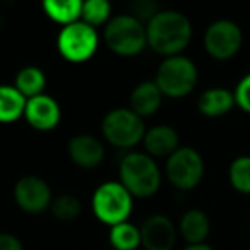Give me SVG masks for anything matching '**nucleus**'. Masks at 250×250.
I'll return each instance as SVG.
<instances>
[{
    "instance_id": "nucleus-1",
    "label": "nucleus",
    "mask_w": 250,
    "mask_h": 250,
    "mask_svg": "<svg viewBox=\"0 0 250 250\" xmlns=\"http://www.w3.org/2000/svg\"><path fill=\"white\" fill-rule=\"evenodd\" d=\"M147 45L167 57L180 55L192 38V24L178 11H160L146 26Z\"/></svg>"
},
{
    "instance_id": "nucleus-2",
    "label": "nucleus",
    "mask_w": 250,
    "mask_h": 250,
    "mask_svg": "<svg viewBox=\"0 0 250 250\" xmlns=\"http://www.w3.org/2000/svg\"><path fill=\"white\" fill-rule=\"evenodd\" d=\"M120 184L132 197H151L161 185V171L154 158L146 153H129L120 161Z\"/></svg>"
},
{
    "instance_id": "nucleus-3",
    "label": "nucleus",
    "mask_w": 250,
    "mask_h": 250,
    "mask_svg": "<svg viewBox=\"0 0 250 250\" xmlns=\"http://www.w3.org/2000/svg\"><path fill=\"white\" fill-rule=\"evenodd\" d=\"M104 42L117 55H139L147 45L146 26L132 14L115 16L104 26Z\"/></svg>"
},
{
    "instance_id": "nucleus-4",
    "label": "nucleus",
    "mask_w": 250,
    "mask_h": 250,
    "mask_svg": "<svg viewBox=\"0 0 250 250\" xmlns=\"http://www.w3.org/2000/svg\"><path fill=\"white\" fill-rule=\"evenodd\" d=\"M199 79L195 63L184 55L167 57L156 70L154 83L163 96L184 98L194 91Z\"/></svg>"
},
{
    "instance_id": "nucleus-5",
    "label": "nucleus",
    "mask_w": 250,
    "mask_h": 250,
    "mask_svg": "<svg viewBox=\"0 0 250 250\" xmlns=\"http://www.w3.org/2000/svg\"><path fill=\"white\" fill-rule=\"evenodd\" d=\"M132 195L120 182H104L93 194V212L108 226L129 221L132 212Z\"/></svg>"
},
{
    "instance_id": "nucleus-6",
    "label": "nucleus",
    "mask_w": 250,
    "mask_h": 250,
    "mask_svg": "<svg viewBox=\"0 0 250 250\" xmlns=\"http://www.w3.org/2000/svg\"><path fill=\"white\" fill-rule=\"evenodd\" d=\"M103 137L115 147L129 149L143 143L146 127L144 120L130 108H115L104 115L101 122Z\"/></svg>"
},
{
    "instance_id": "nucleus-7",
    "label": "nucleus",
    "mask_w": 250,
    "mask_h": 250,
    "mask_svg": "<svg viewBox=\"0 0 250 250\" xmlns=\"http://www.w3.org/2000/svg\"><path fill=\"white\" fill-rule=\"evenodd\" d=\"M100 38L94 28L83 21L63 26L57 38V50L65 60L83 63L96 53Z\"/></svg>"
},
{
    "instance_id": "nucleus-8",
    "label": "nucleus",
    "mask_w": 250,
    "mask_h": 250,
    "mask_svg": "<svg viewBox=\"0 0 250 250\" xmlns=\"http://www.w3.org/2000/svg\"><path fill=\"white\" fill-rule=\"evenodd\" d=\"M165 171L173 187L190 190L197 187L204 177V160L192 147H178L167 160Z\"/></svg>"
},
{
    "instance_id": "nucleus-9",
    "label": "nucleus",
    "mask_w": 250,
    "mask_h": 250,
    "mask_svg": "<svg viewBox=\"0 0 250 250\" xmlns=\"http://www.w3.org/2000/svg\"><path fill=\"white\" fill-rule=\"evenodd\" d=\"M242 29L229 19L211 22L204 33V48L216 60H228L235 57L242 48Z\"/></svg>"
},
{
    "instance_id": "nucleus-10",
    "label": "nucleus",
    "mask_w": 250,
    "mask_h": 250,
    "mask_svg": "<svg viewBox=\"0 0 250 250\" xmlns=\"http://www.w3.org/2000/svg\"><path fill=\"white\" fill-rule=\"evenodd\" d=\"M14 199L22 211L38 214L52 206V190L43 178L36 175H26L16 184Z\"/></svg>"
},
{
    "instance_id": "nucleus-11",
    "label": "nucleus",
    "mask_w": 250,
    "mask_h": 250,
    "mask_svg": "<svg viewBox=\"0 0 250 250\" xmlns=\"http://www.w3.org/2000/svg\"><path fill=\"white\" fill-rule=\"evenodd\" d=\"M141 238L146 250H171L177 242V226L168 216L153 214L143 223Z\"/></svg>"
},
{
    "instance_id": "nucleus-12",
    "label": "nucleus",
    "mask_w": 250,
    "mask_h": 250,
    "mask_svg": "<svg viewBox=\"0 0 250 250\" xmlns=\"http://www.w3.org/2000/svg\"><path fill=\"white\" fill-rule=\"evenodd\" d=\"M24 118L33 129L46 132V130L55 129L59 125L60 118H62V111H60L59 103L52 96L43 93L26 101Z\"/></svg>"
},
{
    "instance_id": "nucleus-13",
    "label": "nucleus",
    "mask_w": 250,
    "mask_h": 250,
    "mask_svg": "<svg viewBox=\"0 0 250 250\" xmlns=\"http://www.w3.org/2000/svg\"><path fill=\"white\" fill-rule=\"evenodd\" d=\"M69 156L77 167L91 170L101 165L104 158V147L100 139L91 134H79L69 141Z\"/></svg>"
},
{
    "instance_id": "nucleus-14",
    "label": "nucleus",
    "mask_w": 250,
    "mask_h": 250,
    "mask_svg": "<svg viewBox=\"0 0 250 250\" xmlns=\"http://www.w3.org/2000/svg\"><path fill=\"white\" fill-rule=\"evenodd\" d=\"M143 144L146 154H149L151 158H170L180 147V137L170 125H156L146 130Z\"/></svg>"
},
{
    "instance_id": "nucleus-15",
    "label": "nucleus",
    "mask_w": 250,
    "mask_h": 250,
    "mask_svg": "<svg viewBox=\"0 0 250 250\" xmlns=\"http://www.w3.org/2000/svg\"><path fill=\"white\" fill-rule=\"evenodd\" d=\"M163 101V93L156 86L154 81H144L134 87L130 94V110L137 113L141 118L154 115L161 106Z\"/></svg>"
},
{
    "instance_id": "nucleus-16",
    "label": "nucleus",
    "mask_w": 250,
    "mask_h": 250,
    "mask_svg": "<svg viewBox=\"0 0 250 250\" xmlns=\"http://www.w3.org/2000/svg\"><path fill=\"white\" fill-rule=\"evenodd\" d=\"M211 231V221L208 214L201 209H190L180 218L178 223V233L188 245H199L204 243Z\"/></svg>"
},
{
    "instance_id": "nucleus-17",
    "label": "nucleus",
    "mask_w": 250,
    "mask_h": 250,
    "mask_svg": "<svg viewBox=\"0 0 250 250\" xmlns=\"http://www.w3.org/2000/svg\"><path fill=\"white\" fill-rule=\"evenodd\" d=\"M235 94L225 87H211L204 91L197 100V108L206 117H223L235 106Z\"/></svg>"
},
{
    "instance_id": "nucleus-18",
    "label": "nucleus",
    "mask_w": 250,
    "mask_h": 250,
    "mask_svg": "<svg viewBox=\"0 0 250 250\" xmlns=\"http://www.w3.org/2000/svg\"><path fill=\"white\" fill-rule=\"evenodd\" d=\"M26 101L14 86L0 84V124H12L24 117Z\"/></svg>"
},
{
    "instance_id": "nucleus-19",
    "label": "nucleus",
    "mask_w": 250,
    "mask_h": 250,
    "mask_svg": "<svg viewBox=\"0 0 250 250\" xmlns=\"http://www.w3.org/2000/svg\"><path fill=\"white\" fill-rule=\"evenodd\" d=\"M43 11L57 24L69 26L81 21L83 2L81 0H46L43 2Z\"/></svg>"
},
{
    "instance_id": "nucleus-20",
    "label": "nucleus",
    "mask_w": 250,
    "mask_h": 250,
    "mask_svg": "<svg viewBox=\"0 0 250 250\" xmlns=\"http://www.w3.org/2000/svg\"><path fill=\"white\" fill-rule=\"evenodd\" d=\"M45 86H46V76L40 67L28 65L19 70L18 76H16L14 87L26 98V100L43 94Z\"/></svg>"
},
{
    "instance_id": "nucleus-21",
    "label": "nucleus",
    "mask_w": 250,
    "mask_h": 250,
    "mask_svg": "<svg viewBox=\"0 0 250 250\" xmlns=\"http://www.w3.org/2000/svg\"><path fill=\"white\" fill-rule=\"evenodd\" d=\"M110 243L113 247V250H137L143 245L141 228L130 221L111 226Z\"/></svg>"
},
{
    "instance_id": "nucleus-22",
    "label": "nucleus",
    "mask_w": 250,
    "mask_h": 250,
    "mask_svg": "<svg viewBox=\"0 0 250 250\" xmlns=\"http://www.w3.org/2000/svg\"><path fill=\"white\" fill-rule=\"evenodd\" d=\"M229 184L240 194H250V156H238L231 161L228 170Z\"/></svg>"
},
{
    "instance_id": "nucleus-23",
    "label": "nucleus",
    "mask_w": 250,
    "mask_h": 250,
    "mask_svg": "<svg viewBox=\"0 0 250 250\" xmlns=\"http://www.w3.org/2000/svg\"><path fill=\"white\" fill-rule=\"evenodd\" d=\"M110 14H111L110 2H106V0H87V2H83L81 21L96 29V26L108 24Z\"/></svg>"
},
{
    "instance_id": "nucleus-24",
    "label": "nucleus",
    "mask_w": 250,
    "mask_h": 250,
    "mask_svg": "<svg viewBox=\"0 0 250 250\" xmlns=\"http://www.w3.org/2000/svg\"><path fill=\"white\" fill-rule=\"evenodd\" d=\"M52 214L59 221H74L81 214V202L76 195L72 194H62L52 201Z\"/></svg>"
},
{
    "instance_id": "nucleus-25",
    "label": "nucleus",
    "mask_w": 250,
    "mask_h": 250,
    "mask_svg": "<svg viewBox=\"0 0 250 250\" xmlns=\"http://www.w3.org/2000/svg\"><path fill=\"white\" fill-rule=\"evenodd\" d=\"M233 94H235V103L238 104L240 110L250 115V74L242 77V81L236 84V89Z\"/></svg>"
},
{
    "instance_id": "nucleus-26",
    "label": "nucleus",
    "mask_w": 250,
    "mask_h": 250,
    "mask_svg": "<svg viewBox=\"0 0 250 250\" xmlns=\"http://www.w3.org/2000/svg\"><path fill=\"white\" fill-rule=\"evenodd\" d=\"M132 9H134L132 16L139 19L141 22H143V19H146V21L149 22L151 19L160 12L158 11V5L154 4V2H149V0H139V2L132 4Z\"/></svg>"
},
{
    "instance_id": "nucleus-27",
    "label": "nucleus",
    "mask_w": 250,
    "mask_h": 250,
    "mask_svg": "<svg viewBox=\"0 0 250 250\" xmlns=\"http://www.w3.org/2000/svg\"><path fill=\"white\" fill-rule=\"evenodd\" d=\"M0 250H24V247L16 235L0 233Z\"/></svg>"
},
{
    "instance_id": "nucleus-28",
    "label": "nucleus",
    "mask_w": 250,
    "mask_h": 250,
    "mask_svg": "<svg viewBox=\"0 0 250 250\" xmlns=\"http://www.w3.org/2000/svg\"><path fill=\"white\" fill-rule=\"evenodd\" d=\"M184 250H214L212 247H209L208 243H199V245H188Z\"/></svg>"
},
{
    "instance_id": "nucleus-29",
    "label": "nucleus",
    "mask_w": 250,
    "mask_h": 250,
    "mask_svg": "<svg viewBox=\"0 0 250 250\" xmlns=\"http://www.w3.org/2000/svg\"><path fill=\"white\" fill-rule=\"evenodd\" d=\"M0 26H2V16H0Z\"/></svg>"
}]
</instances>
